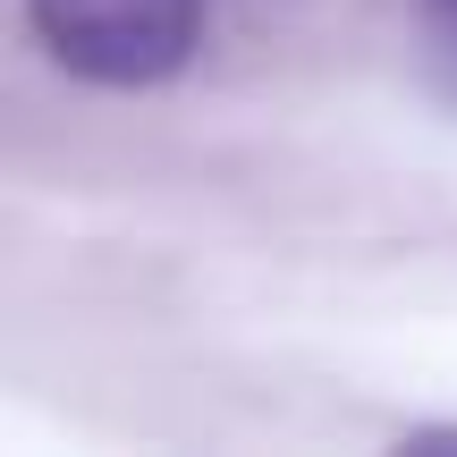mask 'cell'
Segmentation results:
<instances>
[{
	"mask_svg": "<svg viewBox=\"0 0 457 457\" xmlns=\"http://www.w3.org/2000/svg\"><path fill=\"white\" fill-rule=\"evenodd\" d=\"M43 51L85 85H170L204 43V0H26Z\"/></svg>",
	"mask_w": 457,
	"mask_h": 457,
	"instance_id": "obj_1",
	"label": "cell"
},
{
	"mask_svg": "<svg viewBox=\"0 0 457 457\" xmlns=\"http://www.w3.org/2000/svg\"><path fill=\"white\" fill-rule=\"evenodd\" d=\"M424 51H432V77L457 94V0H424Z\"/></svg>",
	"mask_w": 457,
	"mask_h": 457,
	"instance_id": "obj_2",
	"label": "cell"
}]
</instances>
